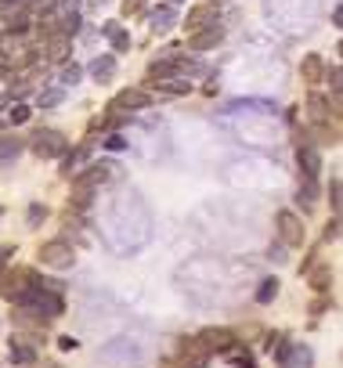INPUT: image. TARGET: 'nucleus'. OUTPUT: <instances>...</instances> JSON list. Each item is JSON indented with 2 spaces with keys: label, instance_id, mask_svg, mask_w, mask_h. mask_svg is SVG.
<instances>
[{
  "label": "nucleus",
  "instance_id": "nucleus-6",
  "mask_svg": "<svg viewBox=\"0 0 343 368\" xmlns=\"http://www.w3.org/2000/svg\"><path fill=\"white\" fill-rule=\"evenodd\" d=\"M177 364H181V368H206V364H210V350H206L199 340H181Z\"/></svg>",
  "mask_w": 343,
  "mask_h": 368
},
{
  "label": "nucleus",
  "instance_id": "nucleus-24",
  "mask_svg": "<svg viewBox=\"0 0 343 368\" xmlns=\"http://www.w3.org/2000/svg\"><path fill=\"white\" fill-rule=\"evenodd\" d=\"M329 202H332V217L339 213V180L332 177V184H329Z\"/></svg>",
  "mask_w": 343,
  "mask_h": 368
},
{
  "label": "nucleus",
  "instance_id": "nucleus-35",
  "mask_svg": "<svg viewBox=\"0 0 343 368\" xmlns=\"http://www.w3.org/2000/svg\"><path fill=\"white\" fill-rule=\"evenodd\" d=\"M0 105H4V98H0Z\"/></svg>",
  "mask_w": 343,
  "mask_h": 368
},
{
  "label": "nucleus",
  "instance_id": "nucleus-20",
  "mask_svg": "<svg viewBox=\"0 0 343 368\" xmlns=\"http://www.w3.org/2000/svg\"><path fill=\"white\" fill-rule=\"evenodd\" d=\"M275 296H278V282H275V278L260 282V289H257V303H271Z\"/></svg>",
  "mask_w": 343,
  "mask_h": 368
},
{
  "label": "nucleus",
  "instance_id": "nucleus-5",
  "mask_svg": "<svg viewBox=\"0 0 343 368\" xmlns=\"http://www.w3.org/2000/svg\"><path fill=\"white\" fill-rule=\"evenodd\" d=\"M195 340H199L210 354H228L231 347H239V340H235V332H231V329H203Z\"/></svg>",
  "mask_w": 343,
  "mask_h": 368
},
{
  "label": "nucleus",
  "instance_id": "nucleus-13",
  "mask_svg": "<svg viewBox=\"0 0 343 368\" xmlns=\"http://www.w3.org/2000/svg\"><path fill=\"white\" fill-rule=\"evenodd\" d=\"M44 40H47V58L51 61H66L69 58V33H51Z\"/></svg>",
  "mask_w": 343,
  "mask_h": 368
},
{
  "label": "nucleus",
  "instance_id": "nucleus-31",
  "mask_svg": "<svg viewBox=\"0 0 343 368\" xmlns=\"http://www.w3.org/2000/svg\"><path fill=\"white\" fill-rule=\"evenodd\" d=\"M76 80H80V69L69 66V69H66V83H76Z\"/></svg>",
  "mask_w": 343,
  "mask_h": 368
},
{
  "label": "nucleus",
  "instance_id": "nucleus-9",
  "mask_svg": "<svg viewBox=\"0 0 343 368\" xmlns=\"http://www.w3.org/2000/svg\"><path fill=\"white\" fill-rule=\"evenodd\" d=\"M221 40H224V29L221 25H206V29H199V33L188 37V47L192 51H210V47H217Z\"/></svg>",
  "mask_w": 343,
  "mask_h": 368
},
{
  "label": "nucleus",
  "instance_id": "nucleus-27",
  "mask_svg": "<svg viewBox=\"0 0 343 368\" xmlns=\"http://www.w3.org/2000/svg\"><path fill=\"white\" fill-rule=\"evenodd\" d=\"M141 8H145V0H123V15H127V18H131V15H138Z\"/></svg>",
  "mask_w": 343,
  "mask_h": 368
},
{
  "label": "nucleus",
  "instance_id": "nucleus-18",
  "mask_svg": "<svg viewBox=\"0 0 343 368\" xmlns=\"http://www.w3.org/2000/svg\"><path fill=\"white\" fill-rule=\"evenodd\" d=\"M90 73H95L98 80H109V76L116 73V58H98L95 66H90Z\"/></svg>",
  "mask_w": 343,
  "mask_h": 368
},
{
  "label": "nucleus",
  "instance_id": "nucleus-34",
  "mask_svg": "<svg viewBox=\"0 0 343 368\" xmlns=\"http://www.w3.org/2000/svg\"><path fill=\"white\" fill-rule=\"evenodd\" d=\"M206 4H221V0H206Z\"/></svg>",
  "mask_w": 343,
  "mask_h": 368
},
{
  "label": "nucleus",
  "instance_id": "nucleus-26",
  "mask_svg": "<svg viewBox=\"0 0 343 368\" xmlns=\"http://www.w3.org/2000/svg\"><path fill=\"white\" fill-rule=\"evenodd\" d=\"M44 217H47V209H44L40 202H37V206H29V224H33V228H37Z\"/></svg>",
  "mask_w": 343,
  "mask_h": 368
},
{
  "label": "nucleus",
  "instance_id": "nucleus-29",
  "mask_svg": "<svg viewBox=\"0 0 343 368\" xmlns=\"http://www.w3.org/2000/svg\"><path fill=\"white\" fill-rule=\"evenodd\" d=\"M325 238H339V221H336V217L329 221V228H325Z\"/></svg>",
  "mask_w": 343,
  "mask_h": 368
},
{
  "label": "nucleus",
  "instance_id": "nucleus-15",
  "mask_svg": "<svg viewBox=\"0 0 343 368\" xmlns=\"http://www.w3.org/2000/svg\"><path fill=\"white\" fill-rule=\"evenodd\" d=\"M25 148V141L22 137H15V134H4L0 137V163H11V159H18V152Z\"/></svg>",
  "mask_w": 343,
  "mask_h": 368
},
{
  "label": "nucleus",
  "instance_id": "nucleus-7",
  "mask_svg": "<svg viewBox=\"0 0 343 368\" xmlns=\"http://www.w3.org/2000/svg\"><path fill=\"white\" fill-rule=\"evenodd\" d=\"M148 105H152V94H148V90L127 87V90H119V94L112 98L109 112H123V109H148Z\"/></svg>",
  "mask_w": 343,
  "mask_h": 368
},
{
  "label": "nucleus",
  "instance_id": "nucleus-17",
  "mask_svg": "<svg viewBox=\"0 0 343 368\" xmlns=\"http://www.w3.org/2000/svg\"><path fill=\"white\" fill-rule=\"evenodd\" d=\"M315 195H318L315 177H307V180L300 184V206H303V209H311V206H315Z\"/></svg>",
  "mask_w": 343,
  "mask_h": 368
},
{
  "label": "nucleus",
  "instance_id": "nucleus-16",
  "mask_svg": "<svg viewBox=\"0 0 343 368\" xmlns=\"http://www.w3.org/2000/svg\"><path fill=\"white\" fill-rule=\"evenodd\" d=\"M224 357H228L235 368H257V364H253V354H249V350H242V347H231Z\"/></svg>",
  "mask_w": 343,
  "mask_h": 368
},
{
  "label": "nucleus",
  "instance_id": "nucleus-33",
  "mask_svg": "<svg viewBox=\"0 0 343 368\" xmlns=\"http://www.w3.org/2000/svg\"><path fill=\"white\" fill-rule=\"evenodd\" d=\"M33 368H61V364H51V361H47V364H33Z\"/></svg>",
  "mask_w": 343,
  "mask_h": 368
},
{
  "label": "nucleus",
  "instance_id": "nucleus-21",
  "mask_svg": "<svg viewBox=\"0 0 343 368\" xmlns=\"http://www.w3.org/2000/svg\"><path fill=\"white\" fill-rule=\"evenodd\" d=\"M33 357H37L33 347H11V361H18V364H29Z\"/></svg>",
  "mask_w": 343,
  "mask_h": 368
},
{
  "label": "nucleus",
  "instance_id": "nucleus-14",
  "mask_svg": "<svg viewBox=\"0 0 343 368\" xmlns=\"http://www.w3.org/2000/svg\"><path fill=\"white\" fill-rule=\"evenodd\" d=\"M307 278H311V289L325 293L332 286V267L329 264H318V267H307Z\"/></svg>",
  "mask_w": 343,
  "mask_h": 368
},
{
  "label": "nucleus",
  "instance_id": "nucleus-1",
  "mask_svg": "<svg viewBox=\"0 0 343 368\" xmlns=\"http://www.w3.org/2000/svg\"><path fill=\"white\" fill-rule=\"evenodd\" d=\"M33 278H37V274L25 271V267H4V271H0V296L11 300V303H22L25 293L33 289Z\"/></svg>",
  "mask_w": 343,
  "mask_h": 368
},
{
  "label": "nucleus",
  "instance_id": "nucleus-12",
  "mask_svg": "<svg viewBox=\"0 0 343 368\" xmlns=\"http://www.w3.org/2000/svg\"><path fill=\"white\" fill-rule=\"evenodd\" d=\"M300 73H303V83L318 87L322 76H325V61H322L318 54H307V58H303V66H300Z\"/></svg>",
  "mask_w": 343,
  "mask_h": 368
},
{
  "label": "nucleus",
  "instance_id": "nucleus-2",
  "mask_svg": "<svg viewBox=\"0 0 343 368\" xmlns=\"http://www.w3.org/2000/svg\"><path fill=\"white\" fill-rule=\"evenodd\" d=\"M29 148H33L40 159H58V156H66L69 141L61 137L58 130H37V134H33V141H29Z\"/></svg>",
  "mask_w": 343,
  "mask_h": 368
},
{
  "label": "nucleus",
  "instance_id": "nucleus-32",
  "mask_svg": "<svg viewBox=\"0 0 343 368\" xmlns=\"http://www.w3.org/2000/svg\"><path fill=\"white\" fill-rule=\"evenodd\" d=\"M11 253H15V245H0V264H4Z\"/></svg>",
  "mask_w": 343,
  "mask_h": 368
},
{
  "label": "nucleus",
  "instance_id": "nucleus-3",
  "mask_svg": "<svg viewBox=\"0 0 343 368\" xmlns=\"http://www.w3.org/2000/svg\"><path fill=\"white\" fill-rule=\"evenodd\" d=\"M275 224H278V235H282V242H286V245H293V250H300L303 238H307V231H303V221L296 217V213L282 209V213L275 217Z\"/></svg>",
  "mask_w": 343,
  "mask_h": 368
},
{
  "label": "nucleus",
  "instance_id": "nucleus-28",
  "mask_svg": "<svg viewBox=\"0 0 343 368\" xmlns=\"http://www.w3.org/2000/svg\"><path fill=\"white\" fill-rule=\"evenodd\" d=\"M54 8V0H33V15H47Z\"/></svg>",
  "mask_w": 343,
  "mask_h": 368
},
{
  "label": "nucleus",
  "instance_id": "nucleus-4",
  "mask_svg": "<svg viewBox=\"0 0 343 368\" xmlns=\"http://www.w3.org/2000/svg\"><path fill=\"white\" fill-rule=\"evenodd\" d=\"M73 257L76 253H73V245L66 238H51V242L40 245V264H47V267H69Z\"/></svg>",
  "mask_w": 343,
  "mask_h": 368
},
{
  "label": "nucleus",
  "instance_id": "nucleus-25",
  "mask_svg": "<svg viewBox=\"0 0 343 368\" xmlns=\"http://www.w3.org/2000/svg\"><path fill=\"white\" fill-rule=\"evenodd\" d=\"M170 18H174V15H170V8H163L160 15H155V18H152V22H155V33H163V29H170V25H167Z\"/></svg>",
  "mask_w": 343,
  "mask_h": 368
},
{
  "label": "nucleus",
  "instance_id": "nucleus-22",
  "mask_svg": "<svg viewBox=\"0 0 343 368\" xmlns=\"http://www.w3.org/2000/svg\"><path fill=\"white\" fill-rule=\"evenodd\" d=\"M325 76H329V83H332V98L339 102V76H343V73H339V66H332V69H325Z\"/></svg>",
  "mask_w": 343,
  "mask_h": 368
},
{
  "label": "nucleus",
  "instance_id": "nucleus-30",
  "mask_svg": "<svg viewBox=\"0 0 343 368\" xmlns=\"http://www.w3.org/2000/svg\"><path fill=\"white\" fill-rule=\"evenodd\" d=\"M58 347H61V350H76V340H73V336H61Z\"/></svg>",
  "mask_w": 343,
  "mask_h": 368
},
{
  "label": "nucleus",
  "instance_id": "nucleus-8",
  "mask_svg": "<svg viewBox=\"0 0 343 368\" xmlns=\"http://www.w3.org/2000/svg\"><path fill=\"white\" fill-rule=\"evenodd\" d=\"M206 25H217V11H213V4H199V8L188 11V18H184V29H188V37L199 33V29H206Z\"/></svg>",
  "mask_w": 343,
  "mask_h": 368
},
{
  "label": "nucleus",
  "instance_id": "nucleus-10",
  "mask_svg": "<svg viewBox=\"0 0 343 368\" xmlns=\"http://www.w3.org/2000/svg\"><path fill=\"white\" fill-rule=\"evenodd\" d=\"M296 163L303 166V173H307V177H315V173L322 170V159H318L315 145H303V141L296 145Z\"/></svg>",
  "mask_w": 343,
  "mask_h": 368
},
{
  "label": "nucleus",
  "instance_id": "nucleus-11",
  "mask_svg": "<svg viewBox=\"0 0 343 368\" xmlns=\"http://www.w3.org/2000/svg\"><path fill=\"white\" fill-rule=\"evenodd\" d=\"M0 18L11 22L8 29H25V0H15V4L0 0Z\"/></svg>",
  "mask_w": 343,
  "mask_h": 368
},
{
  "label": "nucleus",
  "instance_id": "nucleus-36",
  "mask_svg": "<svg viewBox=\"0 0 343 368\" xmlns=\"http://www.w3.org/2000/svg\"><path fill=\"white\" fill-rule=\"evenodd\" d=\"M170 4H177V0H170Z\"/></svg>",
  "mask_w": 343,
  "mask_h": 368
},
{
  "label": "nucleus",
  "instance_id": "nucleus-19",
  "mask_svg": "<svg viewBox=\"0 0 343 368\" xmlns=\"http://www.w3.org/2000/svg\"><path fill=\"white\" fill-rule=\"evenodd\" d=\"M105 33L112 37V47H116V51H127V47H131V33H123L119 25H109Z\"/></svg>",
  "mask_w": 343,
  "mask_h": 368
},
{
  "label": "nucleus",
  "instance_id": "nucleus-23",
  "mask_svg": "<svg viewBox=\"0 0 343 368\" xmlns=\"http://www.w3.org/2000/svg\"><path fill=\"white\" fill-rule=\"evenodd\" d=\"M8 119H11V123H25V119H29V109H25V105H11V109H8Z\"/></svg>",
  "mask_w": 343,
  "mask_h": 368
}]
</instances>
